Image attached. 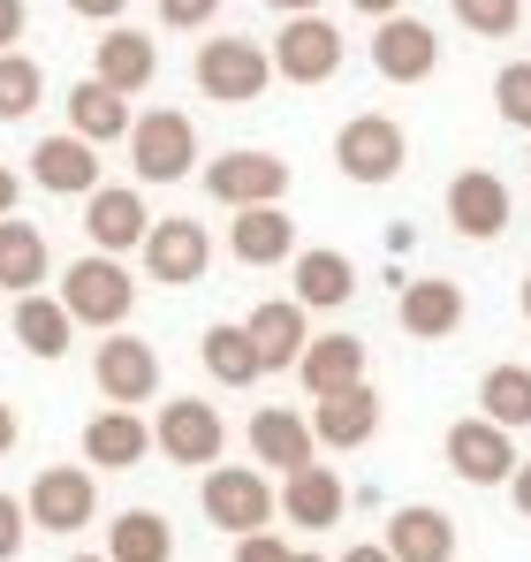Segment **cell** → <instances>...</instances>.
<instances>
[{
  "mask_svg": "<svg viewBox=\"0 0 531 562\" xmlns=\"http://www.w3.org/2000/svg\"><path fill=\"white\" fill-rule=\"evenodd\" d=\"M69 562H106V555H69Z\"/></svg>",
  "mask_w": 531,
  "mask_h": 562,
  "instance_id": "obj_50",
  "label": "cell"
},
{
  "mask_svg": "<svg viewBox=\"0 0 531 562\" xmlns=\"http://www.w3.org/2000/svg\"><path fill=\"white\" fill-rule=\"evenodd\" d=\"M197 502H205V517H213L221 532H236V540L273 525V486H266V471H251V464H205Z\"/></svg>",
  "mask_w": 531,
  "mask_h": 562,
  "instance_id": "obj_4",
  "label": "cell"
},
{
  "mask_svg": "<svg viewBox=\"0 0 531 562\" xmlns=\"http://www.w3.org/2000/svg\"><path fill=\"white\" fill-rule=\"evenodd\" d=\"M251 457H259L266 471H304L319 464V441H312V426H304V411H281V403H266L259 418H251Z\"/></svg>",
  "mask_w": 531,
  "mask_h": 562,
  "instance_id": "obj_21",
  "label": "cell"
},
{
  "mask_svg": "<svg viewBox=\"0 0 531 562\" xmlns=\"http://www.w3.org/2000/svg\"><path fill=\"white\" fill-rule=\"evenodd\" d=\"M69 137H84V145H122V137H129V99L106 92L99 77H84V85L69 92Z\"/></svg>",
  "mask_w": 531,
  "mask_h": 562,
  "instance_id": "obj_30",
  "label": "cell"
},
{
  "mask_svg": "<svg viewBox=\"0 0 531 562\" xmlns=\"http://www.w3.org/2000/svg\"><path fill=\"white\" fill-rule=\"evenodd\" d=\"M494 106H501L509 130H531V61H509V69L494 77Z\"/></svg>",
  "mask_w": 531,
  "mask_h": 562,
  "instance_id": "obj_36",
  "label": "cell"
},
{
  "mask_svg": "<svg viewBox=\"0 0 531 562\" xmlns=\"http://www.w3.org/2000/svg\"><path fill=\"white\" fill-rule=\"evenodd\" d=\"M236 562H289V540L281 532H244L236 540Z\"/></svg>",
  "mask_w": 531,
  "mask_h": 562,
  "instance_id": "obj_39",
  "label": "cell"
},
{
  "mask_svg": "<svg viewBox=\"0 0 531 562\" xmlns=\"http://www.w3.org/2000/svg\"><path fill=\"white\" fill-rule=\"evenodd\" d=\"M91 380H99V395H106V403L137 411V403H152V395H160V350H152L145 335L114 327V335L99 342V358H91Z\"/></svg>",
  "mask_w": 531,
  "mask_h": 562,
  "instance_id": "obj_7",
  "label": "cell"
},
{
  "mask_svg": "<svg viewBox=\"0 0 531 562\" xmlns=\"http://www.w3.org/2000/svg\"><path fill=\"white\" fill-rule=\"evenodd\" d=\"M23 540H31V517H23V502H15V494H0V562L23 555Z\"/></svg>",
  "mask_w": 531,
  "mask_h": 562,
  "instance_id": "obj_37",
  "label": "cell"
},
{
  "mask_svg": "<svg viewBox=\"0 0 531 562\" xmlns=\"http://www.w3.org/2000/svg\"><path fill=\"white\" fill-rule=\"evenodd\" d=\"M289 274H296V304H304V312H342L357 296V267L342 251H296Z\"/></svg>",
  "mask_w": 531,
  "mask_h": 562,
  "instance_id": "obj_26",
  "label": "cell"
},
{
  "mask_svg": "<svg viewBox=\"0 0 531 562\" xmlns=\"http://www.w3.org/2000/svg\"><path fill=\"white\" fill-rule=\"evenodd\" d=\"M145 228H152V213H145V190H137V183H99L84 198V236H91V251L122 259V251H137V244H145Z\"/></svg>",
  "mask_w": 531,
  "mask_h": 562,
  "instance_id": "obj_14",
  "label": "cell"
},
{
  "mask_svg": "<svg viewBox=\"0 0 531 562\" xmlns=\"http://www.w3.org/2000/svg\"><path fill=\"white\" fill-rule=\"evenodd\" d=\"M129 304H137V281H129L122 259H106V251H84V259L61 274V312H69L77 327L114 335V327L129 319Z\"/></svg>",
  "mask_w": 531,
  "mask_h": 562,
  "instance_id": "obj_1",
  "label": "cell"
},
{
  "mask_svg": "<svg viewBox=\"0 0 531 562\" xmlns=\"http://www.w3.org/2000/svg\"><path fill=\"white\" fill-rule=\"evenodd\" d=\"M380 548L395 562H455V525H448V509H433V502H410V509L387 517V540Z\"/></svg>",
  "mask_w": 531,
  "mask_h": 562,
  "instance_id": "obj_22",
  "label": "cell"
},
{
  "mask_svg": "<svg viewBox=\"0 0 531 562\" xmlns=\"http://www.w3.org/2000/svg\"><path fill=\"white\" fill-rule=\"evenodd\" d=\"M273 509H281L289 525H304V532H327V525H342V509H350V486H342V471L304 464V471H289V479H281Z\"/></svg>",
  "mask_w": 531,
  "mask_h": 562,
  "instance_id": "obj_19",
  "label": "cell"
},
{
  "mask_svg": "<svg viewBox=\"0 0 531 562\" xmlns=\"http://www.w3.org/2000/svg\"><path fill=\"white\" fill-rule=\"evenodd\" d=\"M266 8H273V15H319L327 0H266Z\"/></svg>",
  "mask_w": 531,
  "mask_h": 562,
  "instance_id": "obj_44",
  "label": "cell"
},
{
  "mask_svg": "<svg viewBox=\"0 0 531 562\" xmlns=\"http://www.w3.org/2000/svg\"><path fill=\"white\" fill-rule=\"evenodd\" d=\"M46 99V69L31 54H0V122H23Z\"/></svg>",
  "mask_w": 531,
  "mask_h": 562,
  "instance_id": "obj_34",
  "label": "cell"
},
{
  "mask_svg": "<svg viewBox=\"0 0 531 562\" xmlns=\"http://www.w3.org/2000/svg\"><path fill=\"white\" fill-rule=\"evenodd\" d=\"M289 562H327V555L319 548H289Z\"/></svg>",
  "mask_w": 531,
  "mask_h": 562,
  "instance_id": "obj_48",
  "label": "cell"
},
{
  "mask_svg": "<svg viewBox=\"0 0 531 562\" xmlns=\"http://www.w3.org/2000/svg\"><path fill=\"white\" fill-rule=\"evenodd\" d=\"M46 267H54V251H46V236H38V221H0V289L8 296H31L38 281H46Z\"/></svg>",
  "mask_w": 531,
  "mask_h": 562,
  "instance_id": "obj_29",
  "label": "cell"
},
{
  "mask_svg": "<svg viewBox=\"0 0 531 562\" xmlns=\"http://www.w3.org/2000/svg\"><path fill=\"white\" fill-rule=\"evenodd\" d=\"M221 15V0H160V23L168 31H205Z\"/></svg>",
  "mask_w": 531,
  "mask_h": 562,
  "instance_id": "obj_38",
  "label": "cell"
},
{
  "mask_svg": "<svg viewBox=\"0 0 531 562\" xmlns=\"http://www.w3.org/2000/svg\"><path fill=\"white\" fill-rule=\"evenodd\" d=\"M137 259H145V274L160 281V289H190L213 267V236L197 221H152L145 244H137Z\"/></svg>",
  "mask_w": 531,
  "mask_h": 562,
  "instance_id": "obj_11",
  "label": "cell"
},
{
  "mask_svg": "<svg viewBox=\"0 0 531 562\" xmlns=\"http://www.w3.org/2000/svg\"><path fill=\"white\" fill-rule=\"evenodd\" d=\"M478 418H494L501 434H517V426H531V366H494V373L478 380Z\"/></svg>",
  "mask_w": 531,
  "mask_h": 562,
  "instance_id": "obj_33",
  "label": "cell"
},
{
  "mask_svg": "<svg viewBox=\"0 0 531 562\" xmlns=\"http://www.w3.org/2000/svg\"><path fill=\"white\" fill-rule=\"evenodd\" d=\"M273 85V61H266L259 38H205L197 46V92L221 99V106H251Z\"/></svg>",
  "mask_w": 531,
  "mask_h": 562,
  "instance_id": "obj_5",
  "label": "cell"
},
{
  "mask_svg": "<svg viewBox=\"0 0 531 562\" xmlns=\"http://www.w3.org/2000/svg\"><path fill=\"white\" fill-rule=\"evenodd\" d=\"M145 457H152V426H145L137 411H122V403H114V411H99V418L84 426V464H99V471H137Z\"/></svg>",
  "mask_w": 531,
  "mask_h": 562,
  "instance_id": "obj_23",
  "label": "cell"
},
{
  "mask_svg": "<svg viewBox=\"0 0 531 562\" xmlns=\"http://www.w3.org/2000/svg\"><path fill=\"white\" fill-rule=\"evenodd\" d=\"M152 449L168 457V464H221V449H228V426H221V411L213 403H197V395H176V403H160V426H152Z\"/></svg>",
  "mask_w": 531,
  "mask_h": 562,
  "instance_id": "obj_8",
  "label": "cell"
},
{
  "mask_svg": "<svg viewBox=\"0 0 531 562\" xmlns=\"http://www.w3.org/2000/svg\"><path fill=\"white\" fill-rule=\"evenodd\" d=\"M266 61H273V77H289V85H327V77L342 69V31H335L327 15H281V38L266 46Z\"/></svg>",
  "mask_w": 531,
  "mask_h": 562,
  "instance_id": "obj_6",
  "label": "cell"
},
{
  "mask_svg": "<svg viewBox=\"0 0 531 562\" xmlns=\"http://www.w3.org/2000/svg\"><path fill=\"white\" fill-rule=\"evenodd\" d=\"M197 358H205V373L221 380V387H251V380H259V350H251L244 319H213V327L197 335Z\"/></svg>",
  "mask_w": 531,
  "mask_h": 562,
  "instance_id": "obj_32",
  "label": "cell"
},
{
  "mask_svg": "<svg viewBox=\"0 0 531 562\" xmlns=\"http://www.w3.org/2000/svg\"><path fill=\"white\" fill-rule=\"evenodd\" d=\"M244 335H251V350H259V373H296V358H304V342H312V312H304L296 296H273V304H259V312L244 319Z\"/></svg>",
  "mask_w": 531,
  "mask_h": 562,
  "instance_id": "obj_18",
  "label": "cell"
},
{
  "mask_svg": "<svg viewBox=\"0 0 531 562\" xmlns=\"http://www.w3.org/2000/svg\"><path fill=\"white\" fill-rule=\"evenodd\" d=\"M31 183L54 190V198H91L99 190V145L84 137H38V153H31Z\"/></svg>",
  "mask_w": 531,
  "mask_h": 562,
  "instance_id": "obj_20",
  "label": "cell"
},
{
  "mask_svg": "<svg viewBox=\"0 0 531 562\" xmlns=\"http://www.w3.org/2000/svg\"><path fill=\"white\" fill-rule=\"evenodd\" d=\"M357 15H372V23H380V15H403V0H350Z\"/></svg>",
  "mask_w": 531,
  "mask_h": 562,
  "instance_id": "obj_45",
  "label": "cell"
},
{
  "mask_svg": "<svg viewBox=\"0 0 531 562\" xmlns=\"http://www.w3.org/2000/svg\"><path fill=\"white\" fill-rule=\"evenodd\" d=\"M205 190H213V205H228V213H244V205H281L289 198V160H273V153H221L213 168H205Z\"/></svg>",
  "mask_w": 531,
  "mask_h": 562,
  "instance_id": "obj_10",
  "label": "cell"
},
{
  "mask_svg": "<svg viewBox=\"0 0 531 562\" xmlns=\"http://www.w3.org/2000/svg\"><path fill=\"white\" fill-rule=\"evenodd\" d=\"M23 517L38 525V532H84L91 517H99V479L84 464H54L31 479V494H23Z\"/></svg>",
  "mask_w": 531,
  "mask_h": 562,
  "instance_id": "obj_9",
  "label": "cell"
},
{
  "mask_svg": "<svg viewBox=\"0 0 531 562\" xmlns=\"http://www.w3.org/2000/svg\"><path fill=\"white\" fill-rule=\"evenodd\" d=\"M509 183L501 176H486V168H463L455 183H448V221H455V236H471V244H494L501 228H509Z\"/></svg>",
  "mask_w": 531,
  "mask_h": 562,
  "instance_id": "obj_16",
  "label": "cell"
},
{
  "mask_svg": "<svg viewBox=\"0 0 531 562\" xmlns=\"http://www.w3.org/2000/svg\"><path fill=\"white\" fill-rule=\"evenodd\" d=\"M15 198H23V183H15V168H0V221L15 213Z\"/></svg>",
  "mask_w": 531,
  "mask_h": 562,
  "instance_id": "obj_43",
  "label": "cell"
},
{
  "mask_svg": "<svg viewBox=\"0 0 531 562\" xmlns=\"http://www.w3.org/2000/svg\"><path fill=\"white\" fill-rule=\"evenodd\" d=\"M228 251L244 267H281V259H296V221L281 205H244L228 221Z\"/></svg>",
  "mask_w": 531,
  "mask_h": 562,
  "instance_id": "obj_24",
  "label": "cell"
},
{
  "mask_svg": "<svg viewBox=\"0 0 531 562\" xmlns=\"http://www.w3.org/2000/svg\"><path fill=\"white\" fill-rule=\"evenodd\" d=\"M15 449V403H0V457Z\"/></svg>",
  "mask_w": 531,
  "mask_h": 562,
  "instance_id": "obj_46",
  "label": "cell"
},
{
  "mask_svg": "<svg viewBox=\"0 0 531 562\" xmlns=\"http://www.w3.org/2000/svg\"><path fill=\"white\" fill-rule=\"evenodd\" d=\"M448 8H455V23L471 38H509L524 23V0H448Z\"/></svg>",
  "mask_w": 531,
  "mask_h": 562,
  "instance_id": "obj_35",
  "label": "cell"
},
{
  "mask_svg": "<svg viewBox=\"0 0 531 562\" xmlns=\"http://www.w3.org/2000/svg\"><path fill=\"white\" fill-rule=\"evenodd\" d=\"M69 8L91 15V23H122V8H129V0H69Z\"/></svg>",
  "mask_w": 531,
  "mask_h": 562,
  "instance_id": "obj_41",
  "label": "cell"
},
{
  "mask_svg": "<svg viewBox=\"0 0 531 562\" xmlns=\"http://www.w3.org/2000/svg\"><path fill=\"white\" fill-rule=\"evenodd\" d=\"M91 77L106 85V92L137 99L152 77H160V38L152 31H129V23H106V38H99V61H91Z\"/></svg>",
  "mask_w": 531,
  "mask_h": 562,
  "instance_id": "obj_17",
  "label": "cell"
},
{
  "mask_svg": "<svg viewBox=\"0 0 531 562\" xmlns=\"http://www.w3.org/2000/svg\"><path fill=\"white\" fill-rule=\"evenodd\" d=\"M296 380H304L312 395L357 387V380H364V342H357V335H312L304 358H296Z\"/></svg>",
  "mask_w": 531,
  "mask_h": 562,
  "instance_id": "obj_28",
  "label": "cell"
},
{
  "mask_svg": "<svg viewBox=\"0 0 531 562\" xmlns=\"http://www.w3.org/2000/svg\"><path fill=\"white\" fill-rule=\"evenodd\" d=\"M509 502H517V509L531 517V464H517V471H509Z\"/></svg>",
  "mask_w": 531,
  "mask_h": 562,
  "instance_id": "obj_42",
  "label": "cell"
},
{
  "mask_svg": "<svg viewBox=\"0 0 531 562\" xmlns=\"http://www.w3.org/2000/svg\"><path fill=\"white\" fill-rule=\"evenodd\" d=\"M372 69H380L387 85H426V77L441 69L433 23H418V15H380V31H372Z\"/></svg>",
  "mask_w": 531,
  "mask_h": 562,
  "instance_id": "obj_12",
  "label": "cell"
},
{
  "mask_svg": "<svg viewBox=\"0 0 531 562\" xmlns=\"http://www.w3.org/2000/svg\"><path fill=\"white\" fill-rule=\"evenodd\" d=\"M312 441L319 449H364L372 434H380V395H372V380H357V387H335V395H312Z\"/></svg>",
  "mask_w": 531,
  "mask_h": 562,
  "instance_id": "obj_15",
  "label": "cell"
},
{
  "mask_svg": "<svg viewBox=\"0 0 531 562\" xmlns=\"http://www.w3.org/2000/svg\"><path fill=\"white\" fill-rule=\"evenodd\" d=\"M395 312H403V335H418V342H448L455 327H463V289L455 281H403V296H395Z\"/></svg>",
  "mask_w": 531,
  "mask_h": 562,
  "instance_id": "obj_25",
  "label": "cell"
},
{
  "mask_svg": "<svg viewBox=\"0 0 531 562\" xmlns=\"http://www.w3.org/2000/svg\"><path fill=\"white\" fill-rule=\"evenodd\" d=\"M106 562H176V525L160 509H122L106 525Z\"/></svg>",
  "mask_w": 531,
  "mask_h": 562,
  "instance_id": "obj_31",
  "label": "cell"
},
{
  "mask_svg": "<svg viewBox=\"0 0 531 562\" xmlns=\"http://www.w3.org/2000/svg\"><path fill=\"white\" fill-rule=\"evenodd\" d=\"M129 168H137V183H182L190 168H197V130H190V114L176 106H152V114H129Z\"/></svg>",
  "mask_w": 531,
  "mask_h": 562,
  "instance_id": "obj_2",
  "label": "cell"
},
{
  "mask_svg": "<svg viewBox=\"0 0 531 562\" xmlns=\"http://www.w3.org/2000/svg\"><path fill=\"white\" fill-rule=\"evenodd\" d=\"M23 31H31V8H23V0H0V54H15Z\"/></svg>",
  "mask_w": 531,
  "mask_h": 562,
  "instance_id": "obj_40",
  "label": "cell"
},
{
  "mask_svg": "<svg viewBox=\"0 0 531 562\" xmlns=\"http://www.w3.org/2000/svg\"><path fill=\"white\" fill-rule=\"evenodd\" d=\"M448 471L471 486H509L517 471V434H501L494 418H455L448 426Z\"/></svg>",
  "mask_w": 531,
  "mask_h": 562,
  "instance_id": "obj_13",
  "label": "cell"
},
{
  "mask_svg": "<svg viewBox=\"0 0 531 562\" xmlns=\"http://www.w3.org/2000/svg\"><path fill=\"white\" fill-rule=\"evenodd\" d=\"M524 319H531V274H524Z\"/></svg>",
  "mask_w": 531,
  "mask_h": 562,
  "instance_id": "obj_49",
  "label": "cell"
},
{
  "mask_svg": "<svg viewBox=\"0 0 531 562\" xmlns=\"http://www.w3.org/2000/svg\"><path fill=\"white\" fill-rule=\"evenodd\" d=\"M15 342L31 350V358H69V342H77V319L61 312V296H46V289H31V296H15Z\"/></svg>",
  "mask_w": 531,
  "mask_h": 562,
  "instance_id": "obj_27",
  "label": "cell"
},
{
  "mask_svg": "<svg viewBox=\"0 0 531 562\" xmlns=\"http://www.w3.org/2000/svg\"><path fill=\"white\" fill-rule=\"evenodd\" d=\"M342 562H395V555H387L380 540H364V548H350V555H342Z\"/></svg>",
  "mask_w": 531,
  "mask_h": 562,
  "instance_id": "obj_47",
  "label": "cell"
},
{
  "mask_svg": "<svg viewBox=\"0 0 531 562\" xmlns=\"http://www.w3.org/2000/svg\"><path fill=\"white\" fill-rule=\"evenodd\" d=\"M403 160H410V137H403V122L395 114H350L342 122V137H335V168L350 176V183L380 190L403 176Z\"/></svg>",
  "mask_w": 531,
  "mask_h": 562,
  "instance_id": "obj_3",
  "label": "cell"
}]
</instances>
